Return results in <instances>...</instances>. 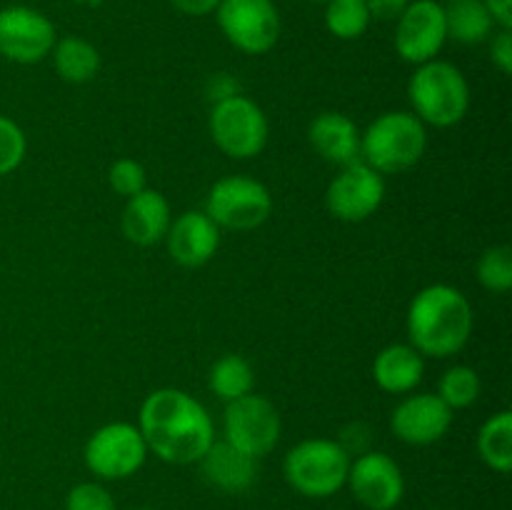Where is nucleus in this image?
Listing matches in <instances>:
<instances>
[{"label": "nucleus", "instance_id": "nucleus-1", "mask_svg": "<svg viewBox=\"0 0 512 510\" xmlns=\"http://www.w3.org/2000/svg\"><path fill=\"white\" fill-rule=\"evenodd\" d=\"M138 428L148 453L170 465L198 463L215 443V425L205 405L178 388L153 390L140 405Z\"/></svg>", "mask_w": 512, "mask_h": 510}, {"label": "nucleus", "instance_id": "nucleus-2", "mask_svg": "<svg viewBox=\"0 0 512 510\" xmlns=\"http://www.w3.org/2000/svg\"><path fill=\"white\" fill-rule=\"evenodd\" d=\"M473 335V305L458 288L428 285L408 308V338L420 355L450 358L468 345Z\"/></svg>", "mask_w": 512, "mask_h": 510}, {"label": "nucleus", "instance_id": "nucleus-3", "mask_svg": "<svg viewBox=\"0 0 512 510\" xmlns=\"http://www.w3.org/2000/svg\"><path fill=\"white\" fill-rule=\"evenodd\" d=\"M428 150V130L415 113L390 110L360 133V160L380 175H400L415 168Z\"/></svg>", "mask_w": 512, "mask_h": 510}, {"label": "nucleus", "instance_id": "nucleus-4", "mask_svg": "<svg viewBox=\"0 0 512 510\" xmlns=\"http://www.w3.org/2000/svg\"><path fill=\"white\" fill-rule=\"evenodd\" d=\"M413 113L433 128L458 125L470 110V85L463 70L448 60H428L418 65L408 83Z\"/></svg>", "mask_w": 512, "mask_h": 510}, {"label": "nucleus", "instance_id": "nucleus-5", "mask_svg": "<svg viewBox=\"0 0 512 510\" xmlns=\"http://www.w3.org/2000/svg\"><path fill=\"white\" fill-rule=\"evenodd\" d=\"M353 458L343 443L328 438H310L288 450L283 473L290 488L305 498H330L348 483Z\"/></svg>", "mask_w": 512, "mask_h": 510}, {"label": "nucleus", "instance_id": "nucleus-6", "mask_svg": "<svg viewBox=\"0 0 512 510\" xmlns=\"http://www.w3.org/2000/svg\"><path fill=\"white\" fill-rule=\"evenodd\" d=\"M210 135L228 158H255L268 145V115L243 93L230 95V98L215 103L210 110Z\"/></svg>", "mask_w": 512, "mask_h": 510}, {"label": "nucleus", "instance_id": "nucleus-7", "mask_svg": "<svg viewBox=\"0 0 512 510\" xmlns=\"http://www.w3.org/2000/svg\"><path fill=\"white\" fill-rule=\"evenodd\" d=\"M203 213L218 228L238 233L255 230L273 213V195L260 180L248 175H228L210 188Z\"/></svg>", "mask_w": 512, "mask_h": 510}, {"label": "nucleus", "instance_id": "nucleus-8", "mask_svg": "<svg viewBox=\"0 0 512 510\" xmlns=\"http://www.w3.org/2000/svg\"><path fill=\"white\" fill-rule=\"evenodd\" d=\"M85 465L103 480H125L143 468L148 445L133 423H108L95 430L85 443Z\"/></svg>", "mask_w": 512, "mask_h": 510}, {"label": "nucleus", "instance_id": "nucleus-9", "mask_svg": "<svg viewBox=\"0 0 512 510\" xmlns=\"http://www.w3.org/2000/svg\"><path fill=\"white\" fill-rule=\"evenodd\" d=\"M223 428L225 440L255 460L265 458L278 445L283 433L275 405L263 395L253 393L225 405Z\"/></svg>", "mask_w": 512, "mask_h": 510}, {"label": "nucleus", "instance_id": "nucleus-10", "mask_svg": "<svg viewBox=\"0 0 512 510\" xmlns=\"http://www.w3.org/2000/svg\"><path fill=\"white\" fill-rule=\"evenodd\" d=\"M218 25L230 45L248 55H263L280 38V13L273 0H220Z\"/></svg>", "mask_w": 512, "mask_h": 510}, {"label": "nucleus", "instance_id": "nucleus-11", "mask_svg": "<svg viewBox=\"0 0 512 510\" xmlns=\"http://www.w3.org/2000/svg\"><path fill=\"white\" fill-rule=\"evenodd\" d=\"M385 200V178L363 160L340 168L325 190L330 215L343 223H363Z\"/></svg>", "mask_w": 512, "mask_h": 510}, {"label": "nucleus", "instance_id": "nucleus-12", "mask_svg": "<svg viewBox=\"0 0 512 510\" xmlns=\"http://www.w3.org/2000/svg\"><path fill=\"white\" fill-rule=\"evenodd\" d=\"M395 23V50L410 65L435 60L448 40L445 10L438 0H410Z\"/></svg>", "mask_w": 512, "mask_h": 510}, {"label": "nucleus", "instance_id": "nucleus-13", "mask_svg": "<svg viewBox=\"0 0 512 510\" xmlns=\"http://www.w3.org/2000/svg\"><path fill=\"white\" fill-rule=\"evenodd\" d=\"M58 35L43 13L25 5L0 10V55L13 63L33 65L53 53Z\"/></svg>", "mask_w": 512, "mask_h": 510}, {"label": "nucleus", "instance_id": "nucleus-14", "mask_svg": "<svg viewBox=\"0 0 512 510\" xmlns=\"http://www.w3.org/2000/svg\"><path fill=\"white\" fill-rule=\"evenodd\" d=\"M363 508L393 510L405 495V478L400 465L380 450H368L350 463L345 483Z\"/></svg>", "mask_w": 512, "mask_h": 510}, {"label": "nucleus", "instance_id": "nucleus-15", "mask_svg": "<svg viewBox=\"0 0 512 510\" xmlns=\"http://www.w3.org/2000/svg\"><path fill=\"white\" fill-rule=\"evenodd\" d=\"M453 425V410L435 393L408 395L395 405L390 428L395 438L408 445H433L448 435Z\"/></svg>", "mask_w": 512, "mask_h": 510}, {"label": "nucleus", "instance_id": "nucleus-16", "mask_svg": "<svg viewBox=\"0 0 512 510\" xmlns=\"http://www.w3.org/2000/svg\"><path fill=\"white\" fill-rule=\"evenodd\" d=\"M165 243L175 263L183 268H200L218 253L220 228L203 210H188L170 223Z\"/></svg>", "mask_w": 512, "mask_h": 510}, {"label": "nucleus", "instance_id": "nucleus-17", "mask_svg": "<svg viewBox=\"0 0 512 510\" xmlns=\"http://www.w3.org/2000/svg\"><path fill=\"white\" fill-rule=\"evenodd\" d=\"M308 140L315 153L330 165L343 168L360 160V128L353 123V118L338 110L320 113L310 123Z\"/></svg>", "mask_w": 512, "mask_h": 510}, {"label": "nucleus", "instance_id": "nucleus-18", "mask_svg": "<svg viewBox=\"0 0 512 510\" xmlns=\"http://www.w3.org/2000/svg\"><path fill=\"white\" fill-rule=\"evenodd\" d=\"M173 213L170 203L160 190L145 188L128 198L123 210V233L135 245H155L165 240Z\"/></svg>", "mask_w": 512, "mask_h": 510}, {"label": "nucleus", "instance_id": "nucleus-19", "mask_svg": "<svg viewBox=\"0 0 512 510\" xmlns=\"http://www.w3.org/2000/svg\"><path fill=\"white\" fill-rule=\"evenodd\" d=\"M198 463L205 480L223 493H245L258 480V460L233 448L228 440H215Z\"/></svg>", "mask_w": 512, "mask_h": 510}, {"label": "nucleus", "instance_id": "nucleus-20", "mask_svg": "<svg viewBox=\"0 0 512 510\" xmlns=\"http://www.w3.org/2000/svg\"><path fill=\"white\" fill-rule=\"evenodd\" d=\"M425 375V360L410 343H393L373 360V378L380 390L393 395L413 393Z\"/></svg>", "mask_w": 512, "mask_h": 510}, {"label": "nucleus", "instance_id": "nucleus-21", "mask_svg": "<svg viewBox=\"0 0 512 510\" xmlns=\"http://www.w3.org/2000/svg\"><path fill=\"white\" fill-rule=\"evenodd\" d=\"M443 10L448 38L455 43L480 45L493 35L495 20L483 0H448Z\"/></svg>", "mask_w": 512, "mask_h": 510}, {"label": "nucleus", "instance_id": "nucleus-22", "mask_svg": "<svg viewBox=\"0 0 512 510\" xmlns=\"http://www.w3.org/2000/svg\"><path fill=\"white\" fill-rule=\"evenodd\" d=\"M53 63L60 78L65 83H88L98 75L100 70V53L93 43L78 35H68V38L58 40L53 48Z\"/></svg>", "mask_w": 512, "mask_h": 510}, {"label": "nucleus", "instance_id": "nucleus-23", "mask_svg": "<svg viewBox=\"0 0 512 510\" xmlns=\"http://www.w3.org/2000/svg\"><path fill=\"white\" fill-rule=\"evenodd\" d=\"M478 453L488 468L508 475L512 470V413L500 410L483 423L478 433Z\"/></svg>", "mask_w": 512, "mask_h": 510}, {"label": "nucleus", "instance_id": "nucleus-24", "mask_svg": "<svg viewBox=\"0 0 512 510\" xmlns=\"http://www.w3.org/2000/svg\"><path fill=\"white\" fill-rule=\"evenodd\" d=\"M208 383L210 390H213L220 400L233 403V400L253 393V365H250L243 355H223V358L215 360V365L210 368Z\"/></svg>", "mask_w": 512, "mask_h": 510}, {"label": "nucleus", "instance_id": "nucleus-25", "mask_svg": "<svg viewBox=\"0 0 512 510\" xmlns=\"http://www.w3.org/2000/svg\"><path fill=\"white\" fill-rule=\"evenodd\" d=\"M370 10L365 0H328L325 28L340 40H355L370 28Z\"/></svg>", "mask_w": 512, "mask_h": 510}, {"label": "nucleus", "instance_id": "nucleus-26", "mask_svg": "<svg viewBox=\"0 0 512 510\" xmlns=\"http://www.w3.org/2000/svg\"><path fill=\"white\" fill-rule=\"evenodd\" d=\"M480 375L475 373L470 365H453L443 373L438 383V398L448 405L450 410H460V408H470L475 400L480 398Z\"/></svg>", "mask_w": 512, "mask_h": 510}, {"label": "nucleus", "instance_id": "nucleus-27", "mask_svg": "<svg viewBox=\"0 0 512 510\" xmlns=\"http://www.w3.org/2000/svg\"><path fill=\"white\" fill-rule=\"evenodd\" d=\"M478 280L490 293H508L512 288V250L493 245L478 260Z\"/></svg>", "mask_w": 512, "mask_h": 510}, {"label": "nucleus", "instance_id": "nucleus-28", "mask_svg": "<svg viewBox=\"0 0 512 510\" xmlns=\"http://www.w3.org/2000/svg\"><path fill=\"white\" fill-rule=\"evenodd\" d=\"M28 140L15 120L0 115V175H8L23 163Z\"/></svg>", "mask_w": 512, "mask_h": 510}, {"label": "nucleus", "instance_id": "nucleus-29", "mask_svg": "<svg viewBox=\"0 0 512 510\" xmlns=\"http://www.w3.org/2000/svg\"><path fill=\"white\" fill-rule=\"evenodd\" d=\"M110 188L115 190L123 198H133L140 190L148 188V173H145L143 165L133 158H120L110 165Z\"/></svg>", "mask_w": 512, "mask_h": 510}, {"label": "nucleus", "instance_id": "nucleus-30", "mask_svg": "<svg viewBox=\"0 0 512 510\" xmlns=\"http://www.w3.org/2000/svg\"><path fill=\"white\" fill-rule=\"evenodd\" d=\"M65 510H118L108 488L100 483H80L65 498Z\"/></svg>", "mask_w": 512, "mask_h": 510}, {"label": "nucleus", "instance_id": "nucleus-31", "mask_svg": "<svg viewBox=\"0 0 512 510\" xmlns=\"http://www.w3.org/2000/svg\"><path fill=\"white\" fill-rule=\"evenodd\" d=\"M490 60H493V65L503 75L512 73V33H510V28H500V33L493 38V43H490Z\"/></svg>", "mask_w": 512, "mask_h": 510}, {"label": "nucleus", "instance_id": "nucleus-32", "mask_svg": "<svg viewBox=\"0 0 512 510\" xmlns=\"http://www.w3.org/2000/svg\"><path fill=\"white\" fill-rule=\"evenodd\" d=\"M370 10V18L378 20H398L400 13L410 5V0H365Z\"/></svg>", "mask_w": 512, "mask_h": 510}, {"label": "nucleus", "instance_id": "nucleus-33", "mask_svg": "<svg viewBox=\"0 0 512 510\" xmlns=\"http://www.w3.org/2000/svg\"><path fill=\"white\" fill-rule=\"evenodd\" d=\"M170 5L185 15H208L218 10L220 0H170Z\"/></svg>", "mask_w": 512, "mask_h": 510}, {"label": "nucleus", "instance_id": "nucleus-34", "mask_svg": "<svg viewBox=\"0 0 512 510\" xmlns=\"http://www.w3.org/2000/svg\"><path fill=\"white\" fill-rule=\"evenodd\" d=\"M210 98H215V103H220V100L230 98V95H238V83H235L230 75H213V80H210Z\"/></svg>", "mask_w": 512, "mask_h": 510}, {"label": "nucleus", "instance_id": "nucleus-35", "mask_svg": "<svg viewBox=\"0 0 512 510\" xmlns=\"http://www.w3.org/2000/svg\"><path fill=\"white\" fill-rule=\"evenodd\" d=\"M485 8L493 15L495 25L500 28H512V0H483Z\"/></svg>", "mask_w": 512, "mask_h": 510}, {"label": "nucleus", "instance_id": "nucleus-36", "mask_svg": "<svg viewBox=\"0 0 512 510\" xmlns=\"http://www.w3.org/2000/svg\"><path fill=\"white\" fill-rule=\"evenodd\" d=\"M313 3H328V0H313Z\"/></svg>", "mask_w": 512, "mask_h": 510}, {"label": "nucleus", "instance_id": "nucleus-37", "mask_svg": "<svg viewBox=\"0 0 512 510\" xmlns=\"http://www.w3.org/2000/svg\"><path fill=\"white\" fill-rule=\"evenodd\" d=\"M138 510H153V508H138Z\"/></svg>", "mask_w": 512, "mask_h": 510}]
</instances>
